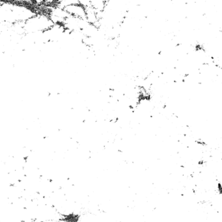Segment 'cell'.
Segmentation results:
<instances>
[{"mask_svg":"<svg viewBox=\"0 0 222 222\" xmlns=\"http://www.w3.org/2000/svg\"><path fill=\"white\" fill-rule=\"evenodd\" d=\"M53 25L48 14L36 13L35 15L24 22L23 30L25 33L44 32Z\"/></svg>","mask_w":222,"mask_h":222,"instance_id":"6da1fadb","label":"cell"},{"mask_svg":"<svg viewBox=\"0 0 222 222\" xmlns=\"http://www.w3.org/2000/svg\"><path fill=\"white\" fill-rule=\"evenodd\" d=\"M64 10L70 16L78 18L85 19V9L79 1L75 2L73 4L65 7Z\"/></svg>","mask_w":222,"mask_h":222,"instance_id":"7a4b0ae2","label":"cell"},{"mask_svg":"<svg viewBox=\"0 0 222 222\" xmlns=\"http://www.w3.org/2000/svg\"><path fill=\"white\" fill-rule=\"evenodd\" d=\"M107 2L104 1H92L91 6L95 10L96 13L104 12L106 9Z\"/></svg>","mask_w":222,"mask_h":222,"instance_id":"3957f363","label":"cell"}]
</instances>
